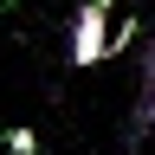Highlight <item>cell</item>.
Wrapping results in <instances>:
<instances>
[{"instance_id":"obj_1","label":"cell","mask_w":155,"mask_h":155,"mask_svg":"<svg viewBox=\"0 0 155 155\" xmlns=\"http://www.w3.org/2000/svg\"><path fill=\"white\" fill-rule=\"evenodd\" d=\"M110 7L116 0H84L78 7V19H71V65H104L110 58Z\"/></svg>"},{"instance_id":"obj_4","label":"cell","mask_w":155,"mask_h":155,"mask_svg":"<svg viewBox=\"0 0 155 155\" xmlns=\"http://www.w3.org/2000/svg\"><path fill=\"white\" fill-rule=\"evenodd\" d=\"M0 7H19V0H0Z\"/></svg>"},{"instance_id":"obj_3","label":"cell","mask_w":155,"mask_h":155,"mask_svg":"<svg viewBox=\"0 0 155 155\" xmlns=\"http://www.w3.org/2000/svg\"><path fill=\"white\" fill-rule=\"evenodd\" d=\"M142 78H149V110H155V32H149V71Z\"/></svg>"},{"instance_id":"obj_2","label":"cell","mask_w":155,"mask_h":155,"mask_svg":"<svg viewBox=\"0 0 155 155\" xmlns=\"http://www.w3.org/2000/svg\"><path fill=\"white\" fill-rule=\"evenodd\" d=\"M7 155H39V136L32 129H7Z\"/></svg>"}]
</instances>
